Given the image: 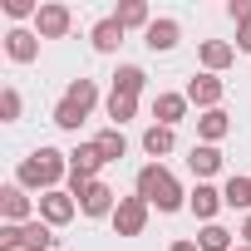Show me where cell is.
Wrapping results in <instances>:
<instances>
[{"mask_svg": "<svg viewBox=\"0 0 251 251\" xmlns=\"http://www.w3.org/2000/svg\"><path fill=\"white\" fill-rule=\"evenodd\" d=\"M177 40H182V25H177V20H168V15H163V20H153V25L143 30V45H148L153 54H168V50H177Z\"/></svg>", "mask_w": 251, "mask_h": 251, "instance_id": "cell-10", "label": "cell"}, {"mask_svg": "<svg viewBox=\"0 0 251 251\" xmlns=\"http://www.w3.org/2000/svg\"><path fill=\"white\" fill-rule=\"evenodd\" d=\"M5 54H10L15 64H35V59H40V35H35V30H20V25L5 30Z\"/></svg>", "mask_w": 251, "mask_h": 251, "instance_id": "cell-11", "label": "cell"}, {"mask_svg": "<svg viewBox=\"0 0 251 251\" xmlns=\"http://www.w3.org/2000/svg\"><path fill=\"white\" fill-rule=\"evenodd\" d=\"M138 113V99H128V94H113L108 89V118H113V128H123V123H128Z\"/></svg>", "mask_w": 251, "mask_h": 251, "instance_id": "cell-25", "label": "cell"}, {"mask_svg": "<svg viewBox=\"0 0 251 251\" xmlns=\"http://www.w3.org/2000/svg\"><path fill=\"white\" fill-rule=\"evenodd\" d=\"M231 59H236V45L231 40H202V69L207 74H222Z\"/></svg>", "mask_w": 251, "mask_h": 251, "instance_id": "cell-14", "label": "cell"}, {"mask_svg": "<svg viewBox=\"0 0 251 251\" xmlns=\"http://www.w3.org/2000/svg\"><path fill=\"white\" fill-rule=\"evenodd\" d=\"M89 40H94V50H99V54H113V50L123 45V25L108 15V20H99V25L89 30Z\"/></svg>", "mask_w": 251, "mask_h": 251, "instance_id": "cell-18", "label": "cell"}, {"mask_svg": "<svg viewBox=\"0 0 251 251\" xmlns=\"http://www.w3.org/2000/svg\"><path fill=\"white\" fill-rule=\"evenodd\" d=\"M30 212H35V202H30V192H25L20 182H10V187H0V217H5V222L25 226V222H35Z\"/></svg>", "mask_w": 251, "mask_h": 251, "instance_id": "cell-9", "label": "cell"}, {"mask_svg": "<svg viewBox=\"0 0 251 251\" xmlns=\"http://www.w3.org/2000/svg\"><path fill=\"white\" fill-rule=\"evenodd\" d=\"M138 197H143L148 207H158V212H177V207L187 202V192L177 187V177H173L163 163L138 168Z\"/></svg>", "mask_w": 251, "mask_h": 251, "instance_id": "cell-2", "label": "cell"}, {"mask_svg": "<svg viewBox=\"0 0 251 251\" xmlns=\"http://www.w3.org/2000/svg\"><path fill=\"white\" fill-rule=\"evenodd\" d=\"M59 177H69V153H59V148H35L20 168H15V182L25 187V192H54L59 187Z\"/></svg>", "mask_w": 251, "mask_h": 251, "instance_id": "cell-1", "label": "cell"}, {"mask_svg": "<svg viewBox=\"0 0 251 251\" xmlns=\"http://www.w3.org/2000/svg\"><path fill=\"white\" fill-rule=\"evenodd\" d=\"M113 20H118L123 30H138V25L148 30V25H153V15H148V5H143V0H123V5L113 10Z\"/></svg>", "mask_w": 251, "mask_h": 251, "instance_id": "cell-21", "label": "cell"}, {"mask_svg": "<svg viewBox=\"0 0 251 251\" xmlns=\"http://www.w3.org/2000/svg\"><path fill=\"white\" fill-rule=\"evenodd\" d=\"M0 118H5V123H15V118H20V89H15V84L0 89Z\"/></svg>", "mask_w": 251, "mask_h": 251, "instance_id": "cell-28", "label": "cell"}, {"mask_svg": "<svg viewBox=\"0 0 251 251\" xmlns=\"http://www.w3.org/2000/svg\"><path fill=\"white\" fill-rule=\"evenodd\" d=\"M187 207H192V217H197V222H212V217L226 207V197H222L212 182H197V187L187 192Z\"/></svg>", "mask_w": 251, "mask_h": 251, "instance_id": "cell-12", "label": "cell"}, {"mask_svg": "<svg viewBox=\"0 0 251 251\" xmlns=\"http://www.w3.org/2000/svg\"><path fill=\"white\" fill-rule=\"evenodd\" d=\"M64 99H69V103H79V108L89 113V108L99 103V84H94V79H74V84L64 89Z\"/></svg>", "mask_w": 251, "mask_h": 251, "instance_id": "cell-24", "label": "cell"}, {"mask_svg": "<svg viewBox=\"0 0 251 251\" xmlns=\"http://www.w3.org/2000/svg\"><path fill=\"white\" fill-rule=\"evenodd\" d=\"M148 212H153V207L133 192V197H118V207H113V217H108V222H113V231H118V236H143Z\"/></svg>", "mask_w": 251, "mask_h": 251, "instance_id": "cell-3", "label": "cell"}, {"mask_svg": "<svg viewBox=\"0 0 251 251\" xmlns=\"http://www.w3.org/2000/svg\"><path fill=\"white\" fill-rule=\"evenodd\" d=\"M241 241L251 246V212H246V222H241Z\"/></svg>", "mask_w": 251, "mask_h": 251, "instance_id": "cell-33", "label": "cell"}, {"mask_svg": "<svg viewBox=\"0 0 251 251\" xmlns=\"http://www.w3.org/2000/svg\"><path fill=\"white\" fill-rule=\"evenodd\" d=\"M187 168H192V173H197V182H202V177L222 173V153H217L212 143H192V153H187Z\"/></svg>", "mask_w": 251, "mask_h": 251, "instance_id": "cell-15", "label": "cell"}, {"mask_svg": "<svg viewBox=\"0 0 251 251\" xmlns=\"http://www.w3.org/2000/svg\"><path fill=\"white\" fill-rule=\"evenodd\" d=\"M84 118H89V113H84L79 103H69V99H59V103H54V123H59L64 133H79V123H84Z\"/></svg>", "mask_w": 251, "mask_h": 251, "instance_id": "cell-26", "label": "cell"}, {"mask_svg": "<svg viewBox=\"0 0 251 251\" xmlns=\"http://www.w3.org/2000/svg\"><path fill=\"white\" fill-rule=\"evenodd\" d=\"M69 25H74V10H69V5H59V0L40 5V15H35V35H40V40H64V35H69Z\"/></svg>", "mask_w": 251, "mask_h": 251, "instance_id": "cell-6", "label": "cell"}, {"mask_svg": "<svg viewBox=\"0 0 251 251\" xmlns=\"http://www.w3.org/2000/svg\"><path fill=\"white\" fill-rule=\"evenodd\" d=\"M173 148H177V133H173V128H163V123H153V128L143 133V153H148L153 163H158V158H168Z\"/></svg>", "mask_w": 251, "mask_h": 251, "instance_id": "cell-17", "label": "cell"}, {"mask_svg": "<svg viewBox=\"0 0 251 251\" xmlns=\"http://www.w3.org/2000/svg\"><path fill=\"white\" fill-rule=\"evenodd\" d=\"M168 251H202V246H197V241H173Z\"/></svg>", "mask_w": 251, "mask_h": 251, "instance_id": "cell-32", "label": "cell"}, {"mask_svg": "<svg viewBox=\"0 0 251 251\" xmlns=\"http://www.w3.org/2000/svg\"><path fill=\"white\" fill-rule=\"evenodd\" d=\"M236 50H241V54H251V25H241V30H236Z\"/></svg>", "mask_w": 251, "mask_h": 251, "instance_id": "cell-31", "label": "cell"}, {"mask_svg": "<svg viewBox=\"0 0 251 251\" xmlns=\"http://www.w3.org/2000/svg\"><path fill=\"white\" fill-rule=\"evenodd\" d=\"M226 15L236 20V30H241V25H251V0H231V5H226Z\"/></svg>", "mask_w": 251, "mask_h": 251, "instance_id": "cell-30", "label": "cell"}, {"mask_svg": "<svg viewBox=\"0 0 251 251\" xmlns=\"http://www.w3.org/2000/svg\"><path fill=\"white\" fill-rule=\"evenodd\" d=\"M231 251H251V246H246V241H236V246H231Z\"/></svg>", "mask_w": 251, "mask_h": 251, "instance_id": "cell-34", "label": "cell"}, {"mask_svg": "<svg viewBox=\"0 0 251 251\" xmlns=\"http://www.w3.org/2000/svg\"><path fill=\"white\" fill-rule=\"evenodd\" d=\"M5 15L10 20H30V15H40V5L35 0H5Z\"/></svg>", "mask_w": 251, "mask_h": 251, "instance_id": "cell-29", "label": "cell"}, {"mask_svg": "<svg viewBox=\"0 0 251 251\" xmlns=\"http://www.w3.org/2000/svg\"><path fill=\"white\" fill-rule=\"evenodd\" d=\"M99 168H103L99 143H79V148L69 153V192L79 197V187H84V182H94V177H99Z\"/></svg>", "mask_w": 251, "mask_h": 251, "instance_id": "cell-4", "label": "cell"}, {"mask_svg": "<svg viewBox=\"0 0 251 251\" xmlns=\"http://www.w3.org/2000/svg\"><path fill=\"white\" fill-rule=\"evenodd\" d=\"M20 236H25V251H54V226H50V222H40V217H35V222H25V226H20Z\"/></svg>", "mask_w": 251, "mask_h": 251, "instance_id": "cell-19", "label": "cell"}, {"mask_svg": "<svg viewBox=\"0 0 251 251\" xmlns=\"http://www.w3.org/2000/svg\"><path fill=\"white\" fill-rule=\"evenodd\" d=\"M222 197H226V207H241V212H251V177L231 173V177H226V187H222Z\"/></svg>", "mask_w": 251, "mask_h": 251, "instance_id": "cell-22", "label": "cell"}, {"mask_svg": "<svg viewBox=\"0 0 251 251\" xmlns=\"http://www.w3.org/2000/svg\"><path fill=\"white\" fill-rule=\"evenodd\" d=\"M143 84H148V74H143L138 64H118V74H113V94L138 99V94H143Z\"/></svg>", "mask_w": 251, "mask_h": 251, "instance_id": "cell-20", "label": "cell"}, {"mask_svg": "<svg viewBox=\"0 0 251 251\" xmlns=\"http://www.w3.org/2000/svg\"><path fill=\"white\" fill-rule=\"evenodd\" d=\"M226 133H231V118H226L222 108H212V113H202V118H197V138H202V143H212V148H217Z\"/></svg>", "mask_w": 251, "mask_h": 251, "instance_id": "cell-16", "label": "cell"}, {"mask_svg": "<svg viewBox=\"0 0 251 251\" xmlns=\"http://www.w3.org/2000/svg\"><path fill=\"white\" fill-rule=\"evenodd\" d=\"M74 202H79V212H84V217H113L118 192H113L108 182H99V177H94V182H84V187H79V197H74Z\"/></svg>", "mask_w": 251, "mask_h": 251, "instance_id": "cell-5", "label": "cell"}, {"mask_svg": "<svg viewBox=\"0 0 251 251\" xmlns=\"http://www.w3.org/2000/svg\"><path fill=\"white\" fill-rule=\"evenodd\" d=\"M153 118L163 123V128H177V123L187 118V94H158L153 99Z\"/></svg>", "mask_w": 251, "mask_h": 251, "instance_id": "cell-13", "label": "cell"}, {"mask_svg": "<svg viewBox=\"0 0 251 251\" xmlns=\"http://www.w3.org/2000/svg\"><path fill=\"white\" fill-rule=\"evenodd\" d=\"M94 143H99V153H103V163H118L123 153H128V138H123V128H103V133H99Z\"/></svg>", "mask_w": 251, "mask_h": 251, "instance_id": "cell-23", "label": "cell"}, {"mask_svg": "<svg viewBox=\"0 0 251 251\" xmlns=\"http://www.w3.org/2000/svg\"><path fill=\"white\" fill-rule=\"evenodd\" d=\"M74 212H79V202H74V192H64V187H54V192L40 197V222H50V226L74 222Z\"/></svg>", "mask_w": 251, "mask_h": 251, "instance_id": "cell-8", "label": "cell"}, {"mask_svg": "<svg viewBox=\"0 0 251 251\" xmlns=\"http://www.w3.org/2000/svg\"><path fill=\"white\" fill-rule=\"evenodd\" d=\"M197 246H202V251H231V231L217 226V222H207L202 236H197Z\"/></svg>", "mask_w": 251, "mask_h": 251, "instance_id": "cell-27", "label": "cell"}, {"mask_svg": "<svg viewBox=\"0 0 251 251\" xmlns=\"http://www.w3.org/2000/svg\"><path fill=\"white\" fill-rule=\"evenodd\" d=\"M222 94H226V84H222L217 74H207V69H202L197 79H187V103H197L202 113H212V108L222 103Z\"/></svg>", "mask_w": 251, "mask_h": 251, "instance_id": "cell-7", "label": "cell"}]
</instances>
